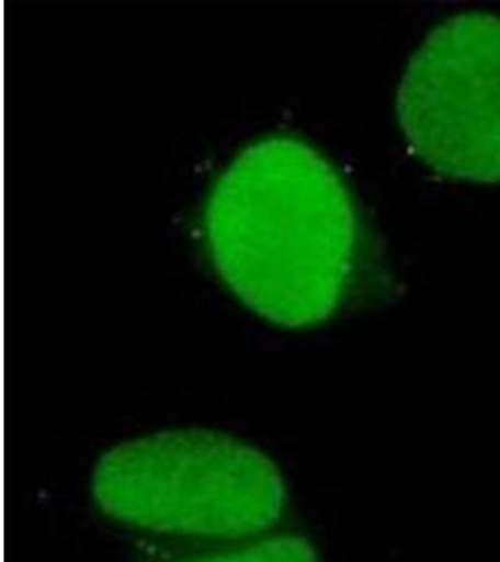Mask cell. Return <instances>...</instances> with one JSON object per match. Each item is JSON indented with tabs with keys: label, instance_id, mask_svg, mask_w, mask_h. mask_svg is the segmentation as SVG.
<instances>
[{
	"label": "cell",
	"instance_id": "obj_4",
	"mask_svg": "<svg viewBox=\"0 0 500 562\" xmlns=\"http://www.w3.org/2000/svg\"><path fill=\"white\" fill-rule=\"evenodd\" d=\"M188 562H321L311 542L302 537H274L242 550Z\"/></svg>",
	"mask_w": 500,
	"mask_h": 562
},
{
	"label": "cell",
	"instance_id": "obj_1",
	"mask_svg": "<svg viewBox=\"0 0 500 562\" xmlns=\"http://www.w3.org/2000/svg\"><path fill=\"white\" fill-rule=\"evenodd\" d=\"M214 269L259 317L306 328L330 319L353 278L359 212L341 175L308 143H251L212 186Z\"/></svg>",
	"mask_w": 500,
	"mask_h": 562
},
{
	"label": "cell",
	"instance_id": "obj_2",
	"mask_svg": "<svg viewBox=\"0 0 500 562\" xmlns=\"http://www.w3.org/2000/svg\"><path fill=\"white\" fill-rule=\"evenodd\" d=\"M92 495L103 514L161 535L245 538L274 527L287 506L280 467L212 429H169L100 458Z\"/></svg>",
	"mask_w": 500,
	"mask_h": 562
},
{
	"label": "cell",
	"instance_id": "obj_3",
	"mask_svg": "<svg viewBox=\"0 0 500 562\" xmlns=\"http://www.w3.org/2000/svg\"><path fill=\"white\" fill-rule=\"evenodd\" d=\"M396 111L433 173L500 186V15L463 12L436 25L405 68Z\"/></svg>",
	"mask_w": 500,
	"mask_h": 562
}]
</instances>
